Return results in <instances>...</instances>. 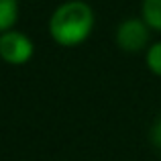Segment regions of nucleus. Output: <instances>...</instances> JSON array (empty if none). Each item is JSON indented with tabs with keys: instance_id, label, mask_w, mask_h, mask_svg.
<instances>
[{
	"instance_id": "nucleus-2",
	"label": "nucleus",
	"mask_w": 161,
	"mask_h": 161,
	"mask_svg": "<svg viewBox=\"0 0 161 161\" xmlns=\"http://www.w3.org/2000/svg\"><path fill=\"white\" fill-rule=\"evenodd\" d=\"M114 43L125 53H141L151 45V29L141 16H130L118 23L114 31Z\"/></svg>"
},
{
	"instance_id": "nucleus-4",
	"label": "nucleus",
	"mask_w": 161,
	"mask_h": 161,
	"mask_svg": "<svg viewBox=\"0 0 161 161\" xmlns=\"http://www.w3.org/2000/svg\"><path fill=\"white\" fill-rule=\"evenodd\" d=\"M19 0H0V35L6 31H12L19 20Z\"/></svg>"
},
{
	"instance_id": "nucleus-5",
	"label": "nucleus",
	"mask_w": 161,
	"mask_h": 161,
	"mask_svg": "<svg viewBox=\"0 0 161 161\" xmlns=\"http://www.w3.org/2000/svg\"><path fill=\"white\" fill-rule=\"evenodd\" d=\"M141 19L149 25L151 31L161 33V0H143Z\"/></svg>"
},
{
	"instance_id": "nucleus-3",
	"label": "nucleus",
	"mask_w": 161,
	"mask_h": 161,
	"mask_svg": "<svg viewBox=\"0 0 161 161\" xmlns=\"http://www.w3.org/2000/svg\"><path fill=\"white\" fill-rule=\"evenodd\" d=\"M35 55V43L23 31H6L0 35V59L6 65H25Z\"/></svg>"
},
{
	"instance_id": "nucleus-7",
	"label": "nucleus",
	"mask_w": 161,
	"mask_h": 161,
	"mask_svg": "<svg viewBox=\"0 0 161 161\" xmlns=\"http://www.w3.org/2000/svg\"><path fill=\"white\" fill-rule=\"evenodd\" d=\"M149 141L153 143V147H157L161 151V114L153 120V125L149 129Z\"/></svg>"
},
{
	"instance_id": "nucleus-6",
	"label": "nucleus",
	"mask_w": 161,
	"mask_h": 161,
	"mask_svg": "<svg viewBox=\"0 0 161 161\" xmlns=\"http://www.w3.org/2000/svg\"><path fill=\"white\" fill-rule=\"evenodd\" d=\"M145 65L153 75L161 78V41L149 45V49L145 51Z\"/></svg>"
},
{
	"instance_id": "nucleus-1",
	"label": "nucleus",
	"mask_w": 161,
	"mask_h": 161,
	"mask_svg": "<svg viewBox=\"0 0 161 161\" xmlns=\"http://www.w3.org/2000/svg\"><path fill=\"white\" fill-rule=\"evenodd\" d=\"M96 25L94 10L84 0H65L51 12L47 23L49 37L59 47H78L90 39Z\"/></svg>"
}]
</instances>
